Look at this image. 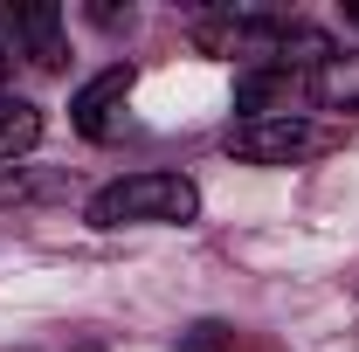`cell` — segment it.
<instances>
[{"label": "cell", "mask_w": 359, "mask_h": 352, "mask_svg": "<svg viewBox=\"0 0 359 352\" xmlns=\"http://www.w3.org/2000/svg\"><path fill=\"white\" fill-rule=\"evenodd\" d=\"M235 104H242L249 118H304V111H311V69H297V62L242 69V76H235Z\"/></svg>", "instance_id": "obj_4"}, {"label": "cell", "mask_w": 359, "mask_h": 352, "mask_svg": "<svg viewBox=\"0 0 359 352\" xmlns=\"http://www.w3.org/2000/svg\"><path fill=\"white\" fill-rule=\"evenodd\" d=\"M35 138H42V111L28 97H0V159L35 152Z\"/></svg>", "instance_id": "obj_8"}, {"label": "cell", "mask_w": 359, "mask_h": 352, "mask_svg": "<svg viewBox=\"0 0 359 352\" xmlns=\"http://www.w3.org/2000/svg\"><path fill=\"white\" fill-rule=\"evenodd\" d=\"M14 35H21V55L35 62V69H62V14L48 7V0H14Z\"/></svg>", "instance_id": "obj_6"}, {"label": "cell", "mask_w": 359, "mask_h": 352, "mask_svg": "<svg viewBox=\"0 0 359 352\" xmlns=\"http://www.w3.org/2000/svg\"><path fill=\"white\" fill-rule=\"evenodd\" d=\"M311 104L325 111H359V55H332L311 69Z\"/></svg>", "instance_id": "obj_7"}, {"label": "cell", "mask_w": 359, "mask_h": 352, "mask_svg": "<svg viewBox=\"0 0 359 352\" xmlns=\"http://www.w3.org/2000/svg\"><path fill=\"white\" fill-rule=\"evenodd\" d=\"M14 62H21V35H14V7H0V83L14 76Z\"/></svg>", "instance_id": "obj_10"}, {"label": "cell", "mask_w": 359, "mask_h": 352, "mask_svg": "<svg viewBox=\"0 0 359 352\" xmlns=\"http://www.w3.org/2000/svg\"><path fill=\"white\" fill-rule=\"evenodd\" d=\"M228 346H235V332L222 318H201L194 332H180V352H228Z\"/></svg>", "instance_id": "obj_9"}, {"label": "cell", "mask_w": 359, "mask_h": 352, "mask_svg": "<svg viewBox=\"0 0 359 352\" xmlns=\"http://www.w3.org/2000/svg\"><path fill=\"white\" fill-rule=\"evenodd\" d=\"M132 62H111L104 76H90L76 90V104H69V118H76V132L83 138H111L118 132V118H125V97H132Z\"/></svg>", "instance_id": "obj_5"}, {"label": "cell", "mask_w": 359, "mask_h": 352, "mask_svg": "<svg viewBox=\"0 0 359 352\" xmlns=\"http://www.w3.org/2000/svg\"><path fill=\"white\" fill-rule=\"evenodd\" d=\"M194 42L208 48V55H249V69H263V62H297V69H318V62H332V55H339L318 28L283 21V14H256V7H222V14H201V21H194Z\"/></svg>", "instance_id": "obj_1"}, {"label": "cell", "mask_w": 359, "mask_h": 352, "mask_svg": "<svg viewBox=\"0 0 359 352\" xmlns=\"http://www.w3.org/2000/svg\"><path fill=\"white\" fill-rule=\"evenodd\" d=\"M346 21H353V28H359V7H346Z\"/></svg>", "instance_id": "obj_11"}, {"label": "cell", "mask_w": 359, "mask_h": 352, "mask_svg": "<svg viewBox=\"0 0 359 352\" xmlns=\"http://www.w3.org/2000/svg\"><path fill=\"white\" fill-rule=\"evenodd\" d=\"M201 215V187L187 173H125L90 194L83 221L90 228H166V221Z\"/></svg>", "instance_id": "obj_2"}, {"label": "cell", "mask_w": 359, "mask_h": 352, "mask_svg": "<svg viewBox=\"0 0 359 352\" xmlns=\"http://www.w3.org/2000/svg\"><path fill=\"white\" fill-rule=\"evenodd\" d=\"M325 145H332V132L311 118H242L228 132V152L249 166H297V159H318Z\"/></svg>", "instance_id": "obj_3"}]
</instances>
